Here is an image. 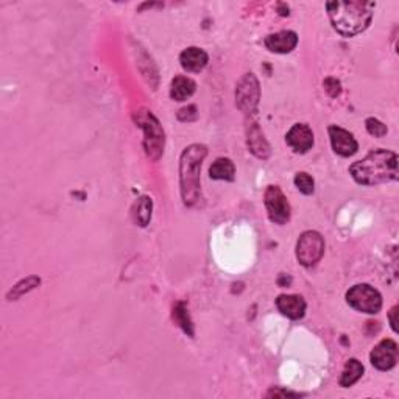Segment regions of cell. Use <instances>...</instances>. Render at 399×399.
I'll return each mask as SVG.
<instances>
[{"label":"cell","mask_w":399,"mask_h":399,"mask_svg":"<svg viewBox=\"0 0 399 399\" xmlns=\"http://www.w3.org/2000/svg\"><path fill=\"white\" fill-rule=\"evenodd\" d=\"M328 133H329L333 150L339 154V157L349 158V157H353V154H356L357 150H359V144H357V140L349 131L343 130V128L340 126L331 125L328 128Z\"/></svg>","instance_id":"cell-10"},{"label":"cell","mask_w":399,"mask_h":399,"mask_svg":"<svg viewBox=\"0 0 399 399\" xmlns=\"http://www.w3.org/2000/svg\"><path fill=\"white\" fill-rule=\"evenodd\" d=\"M195 89H197V85L192 78L181 75L175 77L171 85V97L177 101H184L194 96Z\"/></svg>","instance_id":"cell-15"},{"label":"cell","mask_w":399,"mask_h":399,"mask_svg":"<svg viewBox=\"0 0 399 399\" xmlns=\"http://www.w3.org/2000/svg\"><path fill=\"white\" fill-rule=\"evenodd\" d=\"M324 89L331 97H339L342 92V85L337 78H326L324 80Z\"/></svg>","instance_id":"cell-24"},{"label":"cell","mask_w":399,"mask_h":399,"mask_svg":"<svg viewBox=\"0 0 399 399\" xmlns=\"http://www.w3.org/2000/svg\"><path fill=\"white\" fill-rule=\"evenodd\" d=\"M347 303L363 314L375 315L382 309V296L368 284H357L347 292Z\"/></svg>","instance_id":"cell-5"},{"label":"cell","mask_w":399,"mask_h":399,"mask_svg":"<svg viewBox=\"0 0 399 399\" xmlns=\"http://www.w3.org/2000/svg\"><path fill=\"white\" fill-rule=\"evenodd\" d=\"M267 49L273 53H290L298 44V35L295 31L282 30L268 35L263 41Z\"/></svg>","instance_id":"cell-13"},{"label":"cell","mask_w":399,"mask_h":399,"mask_svg":"<svg viewBox=\"0 0 399 399\" xmlns=\"http://www.w3.org/2000/svg\"><path fill=\"white\" fill-rule=\"evenodd\" d=\"M295 186L298 187V191L304 195H312L315 191V181L314 178L310 177L309 173L306 172H300L296 173L295 177Z\"/></svg>","instance_id":"cell-21"},{"label":"cell","mask_w":399,"mask_h":399,"mask_svg":"<svg viewBox=\"0 0 399 399\" xmlns=\"http://www.w3.org/2000/svg\"><path fill=\"white\" fill-rule=\"evenodd\" d=\"M39 282H41V281H39V278H36V276H31V278L25 280V281H22V282H19L16 287H13V290H11L10 295H8V298H10V300H11V298H13V300L19 298V296L24 295V292H29V290L38 287Z\"/></svg>","instance_id":"cell-22"},{"label":"cell","mask_w":399,"mask_h":399,"mask_svg":"<svg viewBox=\"0 0 399 399\" xmlns=\"http://www.w3.org/2000/svg\"><path fill=\"white\" fill-rule=\"evenodd\" d=\"M363 375V365L357 359H349L344 365L343 373L340 376V387L348 389L351 385H354L357 381L361 379Z\"/></svg>","instance_id":"cell-18"},{"label":"cell","mask_w":399,"mask_h":399,"mask_svg":"<svg viewBox=\"0 0 399 399\" xmlns=\"http://www.w3.org/2000/svg\"><path fill=\"white\" fill-rule=\"evenodd\" d=\"M248 147L258 158H262V159L268 158L270 147L267 144V140L263 139V134L259 130V126L256 124H253V126L249 128V131H248Z\"/></svg>","instance_id":"cell-17"},{"label":"cell","mask_w":399,"mask_h":399,"mask_svg":"<svg viewBox=\"0 0 399 399\" xmlns=\"http://www.w3.org/2000/svg\"><path fill=\"white\" fill-rule=\"evenodd\" d=\"M205 145L194 144L187 147L180 159V182L181 197L186 206H194L200 200V171L201 162L206 158Z\"/></svg>","instance_id":"cell-3"},{"label":"cell","mask_w":399,"mask_h":399,"mask_svg":"<svg viewBox=\"0 0 399 399\" xmlns=\"http://www.w3.org/2000/svg\"><path fill=\"white\" fill-rule=\"evenodd\" d=\"M259 99V81L254 77V73H247V75L239 81L238 89H235V103H238L240 111L245 114H253L258 110Z\"/></svg>","instance_id":"cell-8"},{"label":"cell","mask_w":399,"mask_h":399,"mask_svg":"<svg viewBox=\"0 0 399 399\" xmlns=\"http://www.w3.org/2000/svg\"><path fill=\"white\" fill-rule=\"evenodd\" d=\"M349 173L357 184L376 186L398 180V154L395 152L373 150L363 159L349 167Z\"/></svg>","instance_id":"cell-1"},{"label":"cell","mask_w":399,"mask_h":399,"mask_svg":"<svg viewBox=\"0 0 399 399\" xmlns=\"http://www.w3.org/2000/svg\"><path fill=\"white\" fill-rule=\"evenodd\" d=\"M287 145L295 153H307L314 147V131L306 124H295L286 134Z\"/></svg>","instance_id":"cell-11"},{"label":"cell","mask_w":399,"mask_h":399,"mask_svg":"<svg viewBox=\"0 0 399 399\" xmlns=\"http://www.w3.org/2000/svg\"><path fill=\"white\" fill-rule=\"evenodd\" d=\"M209 177L211 180L217 181H234L235 178V167L231 159L228 158H219L212 162L211 168H209Z\"/></svg>","instance_id":"cell-16"},{"label":"cell","mask_w":399,"mask_h":399,"mask_svg":"<svg viewBox=\"0 0 399 399\" xmlns=\"http://www.w3.org/2000/svg\"><path fill=\"white\" fill-rule=\"evenodd\" d=\"M209 61L208 53L198 49V47H189V49L182 50L180 55V63L182 66V69L187 72H200L206 67Z\"/></svg>","instance_id":"cell-14"},{"label":"cell","mask_w":399,"mask_h":399,"mask_svg":"<svg viewBox=\"0 0 399 399\" xmlns=\"http://www.w3.org/2000/svg\"><path fill=\"white\" fill-rule=\"evenodd\" d=\"M263 205L268 212V217L276 225H286L290 220L292 208L286 195L278 186H268L263 194Z\"/></svg>","instance_id":"cell-7"},{"label":"cell","mask_w":399,"mask_h":399,"mask_svg":"<svg viewBox=\"0 0 399 399\" xmlns=\"http://www.w3.org/2000/svg\"><path fill=\"white\" fill-rule=\"evenodd\" d=\"M173 319L180 324L186 334H189L191 337L194 335V324H192L191 319H189V314H187V309H186L184 303H178L177 306H175Z\"/></svg>","instance_id":"cell-20"},{"label":"cell","mask_w":399,"mask_h":399,"mask_svg":"<svg viewBox=\"0 0 399 399\" xmlns=\"http://www.w3.org/2000/svg\"><path fill=\"white\" fill-rule=\"evenodd\" d=\"M276 307L290 320H300L306 314V301L300 295H280L276 300Z\"/></svg>","instance_id":"cell-12"},{"label":"cell","mask_w":399,"mask_h":399,"mask_svg":"<svg viewBox=\"0 0 399 399\" xmlns=\"http://www.w3.org/2000/svg\"><path fill=\"white\" fill-rule=\"evenodd\" d=\"M138 124L140 125L142 130L145 133V152L148 154V158L152 159H159V157L164 152V130H162L158 119L153 116L150 111L139 113Z\"/></svg>","instance_id":"cell-4"},{"label":"cell","mask_w":399,"mask_h":399,"mask_svg":"<svg viewBox=\"0 0 399 399\" xmlns=\"http://www.w3.org/2000/svg\"><path fill=\"white\" fill-rule=\"evenodd\" d=\"M399 356L398 343L391 339H384L373 348L370 354L371 365L379 371H389L396 365Z\"/></svg>","instance_id":"cell-9"},{"label":"cell","mask_w":399,"mask_h":399,"mask_svg":"<svg viewBox=\"0 0 399 399\" xmlns=\"http://www.w3.org/2000/svg\"><path fill=\"white\" fill-rule=\"evenodd\" d=\"M324 254V239L320 233L306 231L296 242V259L304 267H312Z\"/></svg>","instance_id":"cell-6"},{"label":"cell","mask_w":399,"mask_h":399,"mask_svg":"<svg viewBox=\"0 0 399 399\" xmlns=\"http://www.w3.org/2000/svg\"><path fill=\"white\" fill-rule=\"evenodd\" d=\"M365 125H367V130L375 138H384L387 134V126H385L381 120H377L375 117H370L365 120Z\"/></svg>","instance_id":"cell-23"},{"label":"cell","mask_w":399,"mask_h":399,"mask_svg":"<svg viewBox=\"0 0 399 399\" xmlns=\"http://www.w3.org/2000/svg\"><path fill=\"white\" fill-rule=\"evenodd\" d=\"M396 315H398V306H395L393 309H391L390 314H389L390 326H391V329L395 331V333H398V320H396Z\"/></svg>","instance_id":"cell-25"},{"label":"cell","mask_w":399,"mask_h":399,"mask_svg":"<svg viewBox=\"0 0 399 399\" xmlns=\"http://www.w3.org/2000/svg\"><path fill=\"white\" fill-rule=\"evenodd\" d=\"M152 211H153V201L150 197H140L133 209L134 222L138 223L139 226H147L152 220Z\"/></svg>","instance_id":"cell-19"},{"label":"cell","mask_w":399,"mask_h":399,"mask_svg":"<svg viewBox=\"0 0 399 399\" xmlns=\"http://www.w3.org/2000/svg\"><path fill=\"white\" fill-rule=\"evenodd\" d=\"M375 6L373 2H328L326 10L334 30L344 38H353L368 29Z\"/></svg>","instance_id":"cell-2"}]
</instances>
